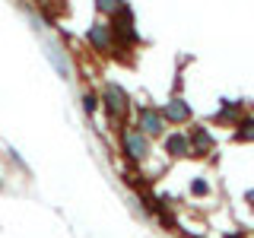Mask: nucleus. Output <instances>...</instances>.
<instances>
[{
  "label": "nucleus",
  "instance_id": "9d476101",
  "mask_svg": "<svg viewBox=\"0 0 254 238\" xmlns=\"http://www.w3.org/2000/svg\"><path fill=\"white\" fill-rule=\"evenodd\" d=\"M95 6H99L102 13H115L118 6H121V0H95Z\"/></svg>",
  "mask_w": 254,
  "mask_h": 238
},
{
  "label": "nucleus",
  "instance_id": "6e6552de",
  "mask_svg": "<svg viewBox=\"0 0 254 238\" xmlns=\"http://www.w3.org/2000/svg\"><path fill=\"white\" fill-rule=\"evenodd\" d=\"M83 108H86V115H95V111H99V95L83 92Z\"/></svg>",
  "mask_w": 254,
  "mask_h": 238
},
{
  "label": "nucleus",
  "instance_id": "423d86ee",
  "mask_svg": "<svg viewBox=\"0 0 254 238\" xmlns=\"http://www.w3.org/2000/svg\"><path fill=\"white\" fill-rule=\"evenodd\" d=\"M159 115H162L169 124H181V121H188V118H190V108H188L181 99H172L169 105H165L162 111H159Z\"/></svg>",
  "mask_w": 254,
  "mask_h": 238
},
{
  "label": "nucleus",
  "instance_id": "1a4fd4ad",
  "mask_svg": "<svg viewBox=\"0 0 254 238\" xmlns=\"http://www.w3.org/2000/svg\"><path fill=\"white\" fill-rule=\"evenodd\" d=\"M190 194L206 197V194H210V184H206V181H200V178H197V181H190Z\"/></svg>",
  "mask_w": 254,
  "mask_h": 238
},
{
  "label": "nucleus",
  "instance_id": "39448f33",
  "mask_svg": "<svg viewBox=\"0 0 254 238\" xmlns=\"http://www.w3.org/2000/svg\"><path fill=\"white\" fill-rule=\"evenodd\" d=\"M188 140H190V153H194V156H206V153H213V137L203 130V127H194V130L188 133Z\"/></svg>",
  "mask_w": 254,
  "mask_h": 238
},
{
  "label": "nucleus",
  "instance_id": "20e7f679",
  "mask_svg": "<svg viewBox=\"0 0 254 238\" xmlns=\"http://www.w3.org/2000/svg\"><path fill=\"white\" fill-rule=\"evenodd\" d=\"M86 42H89L99 54H108L115 51V42H111V29L105 26V22H95V26L86 32Z\"/></svg>",
  "mask_w": 254,
  "mask_h": 238
},
{
  "label": "nucleus",
  "instance_id": "0eeeda50",
  "mask_svg": "<svg viewBox=\"0 0 254 238\" xmlns=\"http://www.w3.org/2000/svg\"><path fill=\"white\" fill-rule=\"evenodd\" d=\"M165 153L175 156V159L190 156V140H188V133H169V137H165Z\"/></svg>",
  "mask_w": 254,
  "mask_h": 238
},
{
  "label": "nucleus",
  "instance_id": "f257e3e1",
  "mask_svg": "<svg viewBox=\"0 0 254 238\" xmlns=\"http://www.w3.org/2000/svg\"><path fill=\"white\" fill-rule=\"evenodd\" d=\"M99 102H105L108 115L115 118V121H121V118H124V111H127V92L121 89V86L108 83V86H105V92L99 95Z\"/></svg>",
  "mask_w": 254,
  "mask_h": 238
},
{
  "label": "nucleus",
  "instance_id": "f03ea898",
  "mask_svg": "<svg viewBox=\"0 0 254 238\" xmlns=\"http://www.w3.org/2000/svg\"><path fill=\"white\" fill-rule=\"evenodd\" d=\"M121 143L130 159H146V153H149V137L140 130H121Z\"/></svg>",
  "mask_w": 254,
  "mask_h": 238
},
{
  "label": "nucleus",
  "instance_id": "7ed1b4c3",
  "mask_svg": "<svg viewBox=\"0 0 254 238\" xmlns=\"http://www.w3.org/2000/svg\"><path fill=\"white\" fill-rule=\"evenodd\" d=\"M137 130L140 133H146V137H162V130H165V118L159 115L156 108H140V115H137Z\"/></svg>",
  "mask_w": 254,
  "mask_h": 238
}]
</instances>
